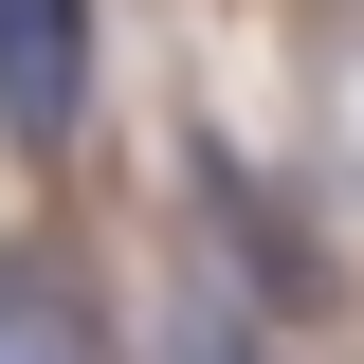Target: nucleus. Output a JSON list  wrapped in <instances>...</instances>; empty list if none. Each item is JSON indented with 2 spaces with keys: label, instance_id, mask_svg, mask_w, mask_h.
Wrapping results in <instances>:
<instances>
[{
  "label": "nucleus",
  "instance_id": "1",
  "mask_svg": "<svg viewBox=\"0 0 364 364\" xmlns=\"http://www.w3.org/2000/svg\"><path fill=\"white\" fill-rule=\"evenodd\" d=\"M91 128V0H0V146L55 164Z\"/></svg>",
  "mask_w": 364,
  "mask_h": 364
},
{
  "label": "nucleus",
  "instance_id": "2",
  "mask_svg": "<svg viewBox=\"0 0 364 364\" xmlns=\"http://www.w3.org/2000/svg\"><path fill=\"white\" fill-rule=\"evenodd\" d=\"M91 291H55V255H0V346H91Z\"/></svg>",
  "mask_w": 364,
  "mask_h": 364
}]
</instances>
